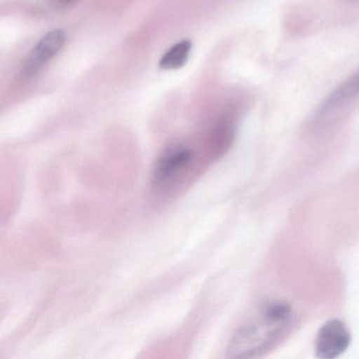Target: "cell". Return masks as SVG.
Masks as SVG:
<instances>
[{
    "label": "cell",
    "mask_w": 359,
    "mask_h": 359,
    "mask_svg": "<svg viewBox=\"0 0 359 359\" xmlns=\"http://www.w3.org/2000/svg\"><path fill=\"white\" fill-rule=\"evenodd\" d=\"M53 7L68 8L76 3L77 0H48Z\"/></svg>",
    "instance_id": "52a82bcc"
},
{
    "label": "cell",
    "mask_w": 359,
    "mask_h": 359,
    "mask_svg": "<svg viewBox=\"0 0 359 359\" xmlns=\"http://www.w3.org/2000/svg\"><path fill=\"white\" fill-rule=\"evenodd\" d=\"M66 34L62 30L47 33L35 46L25 62L24 74L33 76L39 73L64 47Z\"/></svg>",
    "instance_id": "277c9868"
},
{
    "label": "cell",
    "mask_w": 359,
    "mask_h": 359,
    "mask_svg": "<svg viewBox=\"0 0 359 359\" xmlns=\"http://www.w3.org/2000/svg\"><path fill=\"white\" fill-rule=\"evenodd\" d=\"M291 323H277L260 313L258 320L241 325L230 340L228 356L236 358L256 357L272 348L287 332Z\"/></svg>",
    "instance_id": "6da1fadb"
},
{
    "label": "cell",
    "mask_w": 359,
    "mask_h": 359,
    "mask_svg": "<svg viewBox=\"0 0 359 359\" xmlns=\"http://www.w3.org/2000/svg\"><path fill=\"white\" fill-rule=\"evenodd\" d=\"M359 95V69L346 79L344 83H340L321 104L317 116L325 117L331 113L335 112L338 109L346 106L348 102H352L356 96Z\"/></svg>",
    "instance_id": "5b68a950"
},
{
    "label": "cell",
    "mask_w": 359,
    "mask_h": 359,
    "mask_svg": "<svg viewBox=\"0 0 359 359\" xmlns=\"http://www.w3.org/2000/svg\"><path fill=\"white\" fill-rule=\"evenodd\" d=\"M194 152L184 144H173L165 149L155 163L152 184L156 190L169 191L182 182L192 169Z\"/></svg>",
    "instance_id": "7a4b0ae2"
},
{
    "label": "cell",
    "mask_w": 359,
    "mask_h": 359,
    "mask_svg": "<svg viewBox=\"0 0 359 359\" xmlns=\"http://www.w3.org/2000/svg\"><path fill=\"white\" fill-rule=\"evenodd\" d=\"M351 344L348 327L338 319L325 323L317 334L315 354L318 358L332 359L341 355Z\"/></svg>",
    "instance_id": "3957f363"
},
{
    "label": "cell",
    "mask_w": 359,
    "mask_h": 359,
    "mask_svg": "<svg viewBox=\"0 0 359 359\" xmlns=\"http://www.w3.org/2000/svg\"><path fill=\"white\" fill-rule=\"evenodd\" d=\"M192 43L190 41H182L170 48L159 62V67L163 70H177L182 68L190 55Z\"/></svg>",
    "instance_id": "8992f818"
}]
</instances>
